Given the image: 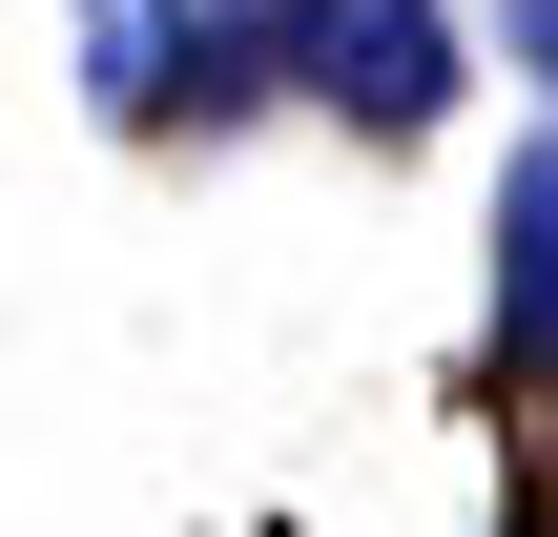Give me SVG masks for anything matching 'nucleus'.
<instances>
[{"label":"nucleus","mask_w":558,"mask_h":537,"mask_svg":"<svg viewBox=\"0 0 558 537\" xmlns=\"http://www.w3.org/2000/svg\"><path fill=\"white\" fill-rule=\"evenodd\" d=\"M104 41V124H228L248 83H290V0H83Z\"/></svg>","instance_id":"f257e3e1"},{"label":"nucleus","mask_w":558,"mask_h":537,"mask_svg":"<svg viewBox=\"0 0 558 537\" xmlns=\"http://www.w3.org/2000/svg\"><path fill=\"white\" fill-rule=\"evenodd\" d=\"M497 373H558V124L497 166Z\"/></svg>","instance_id":"7ed1b4c3"},{"label":"nucleus","mask_w":558,"mask_h":537,"mask_svg":"<svg viewBox=\"0 0 558 537\" xmlns=\"http://www.w3.org/2000/svg\"><path fill=\"white\" fill-rule=\"evenodd\" d=\"M290 83L352 103L373 145H414V124L456 103V21H435V0H290Z\"/></svg>","instance_id":"f03ea898"},{"label":"nucleus","mask_w":558,"mask_h":537,"mask_svg":"<svg viewBox=\"0 0 558 537\" xmlns=\"http://www.w3.org/2000/svg\"><path fill=\"white\" fill-rule=\"evenodd\" d=\"M497 41H518V62H538V83H558V0H497Z\"/></svg>","instance_id":"20e7f679"}]
</instances>
